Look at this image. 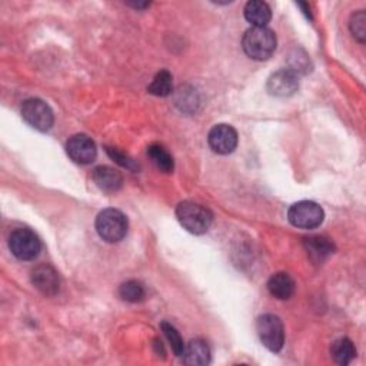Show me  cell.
<instances>
[{
  "instance_id": "1",
  "label": "cell",
  "mask_w": 366,
  "mask_h": 366,
  "mask_svg": "<svg viewBox=\"0 0 366 366\" xmlns=\"http://www.w3.org/2000/svg\"><path fill=\"white\" fill-rule=\"evenodd\" d=\"M242 46L249 58L255 60H266L276 51V36L266 26L251 28L243 36Z\"/></svg>"
},
{
  "instance_id": "2",
  "label": "cell",
  "mask_w": 366,
  "mask_h": 366,
  "mask_svg": "<svg viewBox=\"0 0 366 366\" xmlns=\"http://www.w3.org/2000/svg\"><path fill=\"white\" fill-rule=\"evenodd\" d=\"M176 216L181 225L194 235L206 233L213 222L210 210L199 203L182 202L176 209Z\"/></svg>"
},
{
  "instance_id": "3",
  "label": "cell",
  "mask_w": 366,
  "mask_h": 366,
  "mask_svg": "<svg viewBox=\"0 0 366 366\" xmlns=\"http://www.w3.org/2000/svg\"><path fill=\"white\" fill-rule=\"evenodd\" d=\"M96 231L109 243L120 242L128 233V219L117 209H106L96 219Z\"/></svg>"
},
{
  "instance_id": "4",
  "label": "cell",
  "mask_w": 366,
  "mask_h": 366,
  "mask_svg": "<svg viewBox=\"0 0 366 366\" xmlns=\"http://www.w3.org/2000/svg\"><path fill=\"white\" fill-rule=\"evenodd\" d=\"M256 331L260 342L271 352H279L285 344V331L282 321L275 315L266 313L258 318Z\"/></svg>"
},
{
  "instance_id": "5",
  "label": "cell",
  "mask_w": 366,
  "mask_h": 366,
  "mask_svg": "<svg viewBox=\"0 0 366 366\" xmlns=\"http://www.w3.org/2000/svg\"><path fill=\"white\" fill-rule=\"evenodd\" d=\"M325 213L322 208L310 201H302L290 206L288 212L289 222L301 229H315L324 222Z\"/></svg>"
},
{
  "instance_id": "6",
  "label": "cell",
  "mask_w": 366,
  "mask_h": 366,
  "mask_svg": "<svg viewBox=\"0 0 366 366\" xmlns=\"http://www.w3.org/2000/svg\"><path fill=\"white\" fill-rule=\"evenodd\" d=\"M40 248L39 238L31 229H16L9 238V249L20 260H33Z\"/></svg>"
},
{
  "instance_id": "7",
  "label": "cell",
  "mask_w": 366,
  "mask_h": 366,
  "mask_svg": "<svg viewBox=\"0 0 366 366\" xmlns=\"http://www.w3.org/2000/svg\"><path fill=\"white\" fill-rule=\"evenodd\" d=\"M22 116L28 124L40 132H47L53 126V112L40 99H28L22 105Z\"/></svg>"
},
{
  "instance_id": "8",
  "label": "cell",
  "mask_w": 366,
  "mask_h": 366,
  "mask_svg": "<svg viewBox=\"0 0 366 366\" xmlns=\"http://www.w3.org/2000/svg\"><path fill=\"white\" fill-rule=\"evenodd\" d=\"M32 283L44 297H55L60 288L58 271L52 265L47 263H42L35 267L32 272Z\"/></svg>"
},
{
  "instance_id": "9",
  "label": "cell",
  "mask_w": 366,
  "mask_h": 366,
  "mask_svg": "<svg viewBox=\"0 0 366 366\" xmlns=\"http://www.w3.org/2000/svg\"><path fill=\"white\" fill-rule=\"evenodd\" d=\"M208 140L213 152L219 155H229L238 146V133L229 125H217L209 132Z\"/></svg>"
},
{
  "instance_id": "10",
  "label": "cell",
  "mask_w": 366,
  "mask_h": 366,
  "mask_svg": "<svg viewBox=\"0 0 366 366\" xmlns=\"http://www.w3.org/2000/svg\"><path fill=\"white\" fill-rule=\"evenodd\" d=\"M67 155L81 165H89L96 158V144L94 142L86 135H75L72 136L66 144Z\"/></svg>"
},
{
  "instance_id": "11",
  "label": "cell",
  "mask_w": 366,
  "mask_h": 366,
  "mask_svg": "<svg viewBox=\"0 0 366 366\" xmlns=\"http://www.w3.org/2000/svg\"><path fill=\"white\" fill-rule=\"evenodd\" d=\"M299 89V79L294 72L289 69H282L267 81V92L274 96H292Z\"/></svg>"
},
{
  "instance_id": "12",
  "label": "cell",
  "mask_w": 366,
  "mask_h": 366,
  "mask_svg": "<svg viewBox=\"0 0 366 366\" xmlns=\"http://www.w3.org/2000/svg\"><path fill=\"white\" fill-rule=\"evenodd\" d=\"M92 176L97 188L108 193L117 192L122 188V185H124V178H122L120 172H117L116 169L109 166H97L93 170Z\"/></svg>"
},
{
  "instance_id": "13",
  "label": "cell",
  "mask_w": 366,
  "mask_h": 366,
  "mask_svg": "<svg viewBox=\"0 0 366 366\" xmlns=\"http://www.w3.org/2000/svg\"><path fill=\"white\" fill-rule=\"evenodd\" d=\"M267 290L276 299H289L295 292V281L289 274L278 272L267 281Z\"/></svg>"
},
{
  "instance_id": "14",
  "label": "cell",
  "mask_w": 366,
  "mask_h": 366,
  "mask_svg": "<svg viewBox=\"0 0 366 366\" xmlns=\"http://www.w3.org/2000/svg\"><path fill=\"white\" fill-rule=\"evenodd\" d=\"M183 360L188 365L202 366L210 362V349L202 339H193L185 347Z\"/></svg>"
},
{
  "instance_id": "15",
  "label": "cell",
  "mask_w": 366,
  "mask_h": 366,
  "mask_svg": "<svg viewBox=\"0 0 366 366\" xmlns=\"http://www.w3.org/2000/svg\"><path fill=\"white\" fill-rule=\"evenodd\" d=\"M245 17L253 24V28H265L272 17V12L267 3L260 2V0H252L245 6Z\"/></svg>"
},
{
  "instance_id": "16",
  "label": "cell",
  "mask_w": 366,
  "mask_h": 366,
  "mask_svg": "<svg viewBox=\"0 0 366 366\" xmlns=\"http://www.w3.org/2000/svg\"><path fill=\"white\" fill-rule=\"evenodd\" d=\"M303 245L309 253V256L315 262L325 260L331 253H333V245L329 239L322 236H312L303 240Z\"/></svg>"
},
{
  "instance_id": "17",
  "label": "cell",
  "mask_w": 366,
  "mask_h": 366,
  "mask_svg": "<svg viewBox=\"0 0 366 366\" xmlns=\"http://www.w3.org/2000/svg\"><path fill=\"white\" fill-rule=\"evenodd\" d=\"M331 353H332V358L336 363L345 366V365H349L355 359L356 349H355L351 339L340 338L332 344Z\"/></svg>"
},
{
  "instance_id": "18",
  "label": "cell",
  "mask_w": 366,
  "mask_h": 366,
  "mask_svg": "<svg viewBox=\"0 0 366 366\" xmlns=\"http://www.w3.org/2000/svg\"><path fill=\"white\" fill-rule=\"evenodd\" d=\"M148 155L152 159V162L156 165V167L165 174H170L175 167V162L172 155H170L162 144H151L148 148Z\"/></svg>"
},
{
  "instance_id": "19",
  "label": "cell",
  "mask_w": 366,
  "mask_h": 366,
  "mask_svg": "<svg viewBox=\"0 0 366 366\" xmlns=\"http://www.w3.org/2000/svg\"><path fill=\"white\" fill-rule=\"evenodd\" d=\"M148 90L155 96H169L174 92V78L167 70H160L153 78L152 83L149 85Z\"/></svg>"
},
{
  "instance_id": "20",
  "label": "cell",
  "mask_w": 366,
  "mask_h": 366,
  "mask_svg": "<svg viewBox=\"0 0 366 366\" xmlns=\"http://www.w3.org/2000/svg\"><path fill=\"white\" fill-rule=\"evenodd\" d=\"M119 295H120L122 299L126 301V302L136 303V302L143 301V298H144V288L138 281H128V282L120 285Z\"/></svg>"
},
{
  "instance_id": "21",
  "label": "cell",
  "mask_w": 366,
  "mask_h": 366,
  "mask_svg": "<svg viewBox=\"0 0 366 366\" xmlns=\"http://www.w3.org/2000/svg\"><path fill=\"white\" fill-rule=\"evenodd\" d=\"M199 105V99H198V94L197 90L192 89V88H181L178 94H176V106L182 110V112H192L197 109V106Z\"/></svg>"
},
{
  "instance_id": "22",
  "label": "cell",
  "mask_w": 366,
  "mask_h": 366,
  "mask_svg": "<svg viewBox=\"0 0 366 366\" xmlns=\"http://www.w3.org/2000/svg\"><path fill=\"white\" fill-rule=\"evenodd\" d=\"M160 328H162L165 336L167 338L169 344H170V347H172V351L175 352V355L176 356H183V353H185V344H183V340H182L179 332L176 331V328L172 326L170 324H167V322H162Z\"/></svg>"
},
{
  "instance_id": "23",
  "label": "cell",
  "mask_w": 366,
  "mask_h": 366,
  "mask_svg": "<svg viewBox=\"0 0 366 366\" xmlns=\"http://www.w3.org/2000/svg\"><path fill=\"white\" fill-rule=\"evenodd\" d=\"M289 70L294 72L297 76L299 75H303V73H308L310 70V62H309V58L301 52V51H297L295 55H292L290 59H289Z\"/></svg>"
},
{
  "instance_id": "24",
  "label": "cell",
  "mask_w": 366,
  "mask_h": 366,
  "mask_svg": "<svg viewBox=\"0 0 366 366\" xmlns=\"http://www.w3.org/2000/svg\"><path fill=\"white\" fill-rule=\"evenodd\" d=\"M349 28H351L353 38H356L359 42L365 40V36H366V15L363 10L352 15Z\"/></svg>"
},
{
  "instance_id": "25",
  "label": "cell",
  "mask_w": 366,
  "mask_h": 366,
  "mask_svg": "<svg viewBox=\"0 0 366 366\" xmlns=\"http://www.w3.org/2000/svg\"><path fill=\"white\" fill-rule=\"evenodd\" d=\"M106 152H108V155H109L113 160H116V163H119L120 166H124V167L131 169V170H136V169H138L136 162H135L131 156H128L126 153L120 152L119 149H115V148H106Z\"/></svg>"
}]
</instances>
